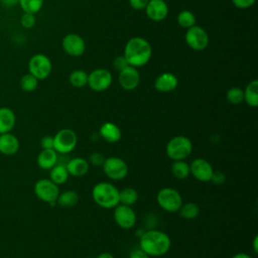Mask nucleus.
Here are the masks:
<instances>
[{"instance_id": "nucleus-23", "label": "nucleus", "mask_w": 258, "mask_h": 258, "mask_svg": "<svg viewBox=\"0 0 258 258\" xmlns=\"http://www.w3.org/2000/svg\"><path fill=\"white\" fill-rule=\"evenodd\" d=\"M244 91V101L250 107L258 106V81H251L245 88Z\"/></svg>"}, {"instance_id": "nucleus-30", "label": "nucleus", "mask_w": 258, "mask_h": 258, "mask_svg": "<svg viewBox=\"0 0 258 258\" xmlns=\"http://www.w3.org/2000/svg\"><path fill=\"white\" fill-rule=\"evenodd\" d=\"M19 85H20V88L24 92L30 93V92H33L36 90V88L38 86V80L31 74L27 73L22 76V78L20 79Z\"/></svg>"}, {"instance_id": "nucleus-43", "label": "nucleus", "mask_w": 258, "mask_h": 258, "mask_svg": "<svg viewBox=\"0 0 258 258\" xmlns=\"http://www.w3.org/2000/svg\"><path fill=\"white\" fill-rule=\"evenodd\" d=\"M232 258H252L249 254L247 253H244V252H240V253H237L235 254Z\"/></svg>"}, {"instance_id": "nucleus-27", "label": "nucleus", "mask_w": 258, "mask_h": 258, "mask_svg": "<svg viewBox=\"0 0 258 258\" xmlns=\"http://www.w3.org/2000/svg\"><path fill=\"white\" fill-rule=\"evenodd\" d=\"M138 201V192L133 187H124L119 190V204L132 206Z\"/></svg>"}, {"instance_id": "nucleus-26", "label": "nucleus", "mask_w": 258, "mask_h": 258, "mask_svg": "<svg viewBox=\"0 0 258 258\" xmlns=\"http://www.w3.org/2000/svg\"><path fill=\"white\" fill-rule=\"evenodd\" d=\"M171 173L174 177L178 179H184L189 174V164L184 160H174L170 166Z\"/></svg>"}, {"instance_id": "nucleus-1", "label": "nucleus", "mask_w": 258, "mask_h": 258, "mask_svg": "<svg viewBox=\"0 0 258 258\" xmlns=\"http://www.w3.org/2000/svg\"><path fill=\"white\" fill-rule=\"evenodd\" d=\"M171 247L169 236L159 230H148L143 232L139 239V248L148 256L159 257L165 255Z\"/></svg>"}, {"instance_id": "nucleus-29", "label": "nucleus", "mask_w": 258, "mask_h": 258, "mask_svg": "<svg viewBox=\"0 0 258 258\" xmlns=\"http://www.w3.org/2000/svg\"><path fill=\"white\" fill-rule=\"evenodd\" d=\"M70 84L76 88H83L88 83V74L83 70H75L70 74Z\"/></svg>"}, {"instance_id": "nucleus-13", "label": "nucleus", "mask_w": 258, "mask_h": 258, "mask_svg": "<svg viewBox=\"0 0 258 258\" xmlns=\"http://www.w3.org/2000/svg\"><path fill=\"white\" fill-rule=\"evenodd\" d=\"M189 171L190 174L199 181L208 182L211 181L214 169L207 159L199 157L194 159L189 164Z\"/></svg>"}, {"instance_id": "nucleus-37", "label": "nucleus", "mask_w": 258, "mask_h": 258, "mask_svg": "<svg viewBox=\"0 0 258 258\" xmlns=\"http://www.w3.org/2000/svg\"><path fill=\"white\" fill-rule=\"evenodd\" d=\"M40 147L42 149H53V136L45 135L40 139Z\"/></svg>"}, {"instance_id": "nucleus-5", "label": "nucleus", "mask_w": 258, "mask_h": 258, "mask_svg": "<svg viewBox=\"0 0 258 258\" xmlns=\"http://www.w3.org/2000/svg\"><path fill=\"white\" fill-rule=\"evenodd\" d=\"M158 206L168 213H176L183 204L180 194L173 187H163L156 196Z\"/></svg>"}, {"instance_id": "nucleus-31", "label": "nucleus", "mask_w": 258, "mask_h": 258, "mask_svg": "<svg viewBox=\"0 0 258 258\" xmlns=\"http://www.w3.org/2000/svg\"><path fill=\"white\" fill-rule=\"evenodd\" d=\"M18 4L23 12L35 14L42 8L43 0H18Z\"/></svg>"}, {"instance_id": "nucleus-3", "label": "nucleus", "mask_w": 258, "mask_h": 258, "mask_svg": "<svg viewBox=\"0 0 258 258\" xmlns=\"http://www.w3.org/2000/svg\"><path fill=\"white\" fill-rule=\"evenodd\" d=\"M93 201L103 209H114L119 205V189L110 182L101 181L92 189Z\"/></svg>"}, {"instance_id": "nucleus-12", "label": "nucleus", "mask_w": 258, "mask_h": 258, "mask_svg": "<svg viewBox=\"0 0 258 258\" xmlns=\"http://www.w3.org/2000/svg\"><path fill=\"white\" fill-rule=\"evenodd\" d=\"M114 220L116 224L125 230L131 229L136 224V214L134 210L131 208V206H126L119 204L114 208V214H113Z\"/></svg>"}, {"instance_id": "nucleus-28", "label": "nucleus", "mask_w": 258, "mask_h": 258, "mask_svg": "<svg viewBox=\"0 0 258 258\" xmlns=\"http://www.w3.org/2000/svg\"><path fill=\"white\" fill-rule=\"evenodd\" d=\"M180 217H182L183 219L186 220H192L195 218H197L200 214V208L197 204L189 202V203H185L182 204L180 209L178 210Z\"/></svg>"}, {"instance_id": "nucleus-21", "label": "nucleus", "mask_w": 258, "mask_h": 258, "mask_svg": "<svg viewBox=\"0 0 258 258\" xmlns=\"http://www.w3.org/2000/svg\"><path fill=\"white\" fill-rule=\"evenodd\" d=\"M16 123V116L12 109L0 107V134L11 132Z\"/></svg>"}, {"instance_id": "nucleus-6", "label": "nucleus", "mask_w": 258, "mask_h": 258, "mask_svg": "<svg viewBox=\"0 0 258 258\" xmlns=\"http://www.w3.org/2000/svg\"><path fill=\"white\" fill-rule=\"evenodd\" d=\"M36 198L44 203H47L51 207L56 204V199L59 195L58 185L51 181L49 178L38 179L33 186Z\"/></svg>"}, {"instance_id": "nucleus-45", "label": "nucleus", "mask_w": 258, "mask_h": 258, "mask_svg": "<svg viewBox=\"0 0 258 258\" xmlns=\"http://www.w3.org/2000/svg\"><path fill=\"white\" fill-rule=\"evenodd\" d=\"M97 258H114V256L109 252H103L98 255Z\"/></svg>"}, {"instance_id": "nucleus-2", "label": "nucleus", "mask_w": 258, "mask_h": 258, "mask_svg": "<svg viewBox=\"0 0 258 258\" xmlns=\"http://www.w3.org/2000/svg\"><path fill=\"white\" fill-rule=\"evenodd\" d=\"M123 55L126 57L130 66L139 68L145 66L150 60L152 48L145 38L136 36L127 41Z\"/></svg>"}, {"instance_id": "nucleus-4", "label": "nucleus", "mask_w": 258, "mask_h": 258, "mask_svg": "<svg viewBox=\"0 0 258 258\" xmlns=\"http://www.w3.org/2000/svg\"><path fill=\"white\" fill-rule=\"evenodd\" d=\"M167 156L171 160H184L192 151V143L189 138L177 135L171 138L165 147Z\"/></svg>"}, {"instance_id": "nucleus-15", "label": "nucleus", "mask_w": 258, "mask_h": 258, "mask_svg": "<svg viewBox=\"0 0 258 258\" xmlns=\"http://www.w3.org/2000/svg\"><path fill=\"white\" fill-rule=\"evenodd\" d=\"M118 81L122 89L125 91H133L139 86L140 75L135 67L128 66L119 72Z\"/></svg>"}, {"instance_id": "nucleus-42", "label": "nucleus", "mask_w": 258, "mask_h": 258, "mask_svg": "<svg viewBox=\"0 0 258 258\" xmlns=\"http://www.w3.org/2000/svg\"><path fill=\"white\" fill-rule=\"evenodd\" d=\"M1 4L6 7H11L18 4V0H0Z\"/></svg>"}, {"instance_id": "nucleus-20", "label": "nucleus", "mask_w": 258, "mask_h": 258, "mask_svg": "<svg viewBox=\"0 0 258 258\" xmlns=\"http://www.w3.org/2000/svg\"><path fill=\"white\" fill-rule=\"evenodd\" d=\"M68 172L70 175L80 177L88 173L90 168V163L87 159L83 157H74L68 161L66 164Z\"/></svg>"}, {"instance_id": "nucleus-36", "label": "nucleus", "mask_w": 258, "mask_h": 258, "mask_svg": "<svg viewBox=\"0 0 258 258\" xmlns=\"http://www.w3.org/2000/svg\"><path fill=\"white\" fill-rule=\"evenodd\" d=\"M113 66L114 68L120 72L122 70H124L125 68H127L128 66H130L126 59V57L124 55H118L117 57H115V59L113 60Z\"/></svg>"}, {"instance_id": "nucleus-10", "label": "nucleus", "mask_w": 258, "mask_h": 258, "mask_svg": "<svg viewBox=\"0 0 258 258\" xmlns=\"http://www.w3.org/2000/svg\"><path fill=\"white\" fill-rule=\"evenodd\" d=\"M184 39L186 44L191 49L198 50V51H201L207 48L210 41L207 31L203 27L198 25H194L187 28L184 35Z\"/></svg>"}, {"instance_id": "nucleus-8", "label": "nucleus", "mask_w": 258, "mask_h": 258, "mask_svg": "<svg viewBox=\"0 0 258 258\" xmlns=\"http://www.w3.org/2000/svg\"><path fill=\"white\" fill-rule=\"evenodd\" d=\"M102 168L106 176L112 180H121L125 178L129 171L126 161L118 156H110L105 158Z\"/></svg>"}, {"instance_id": "nucleus-41", "label": "nucleus", "mask_w": 258, "mask_h": 258, "mask_svg": "<svg viewBox=\"0 0 258 258\" xmlns=\"http://www.w3.org/2000/svg\"><path fill=\"white\" fill-rule=\"evenodd\" d=\"M150 256H148L142 249L138 248H134L131 250L130 254H129V258H149Z\"/></svg>"}, {"instance_id": "nucleus-7", "label": "nucleus", "mask_w": 258, "mask_h": 258, "mask_svg": "<svg viewBox=\"0 0 258 258\" xmlns=\"http://www.w3.org/2000/svg\"><path fill=\"white\" fill-rule=\"evenodd\" d=\"M78 143V137L74 130L63 128L56 132L53 136V149L60 154L72 152Z\"/></svg>"}, {"instance_id": "nucleus-17", "label": "nucleus", "mask_w": 258, "mask_h": 258, "mask_svg": "<svg viewBox=\"0 0 258 258\" xmlns=\"http://www.w3.org/2000/svg\"><path fill=\"white\" fill-rule=\"evenodd\" d=\"M178 85L177 77L172 73H162L159 75L154 82V88L160 93H168L176 89Z\"/></svg>"}, {"instance_id": "nucleus-44", "label": "nucleus", "mask_w": 258, "mask_h": 258, "mask_svg": "<svg viewBox=\"0 0 258 258\" xmlns=\"http://www.w3.org/2000/svg\"><path fill=\"white\" fill-rule=\"evenodd\" d=\"M252 245H253L252 247H253V250H254V252H255V253H257V252H258V236H257V235L254 237Z\"/></svg>"}, {"instance_id": "nucleus-22", "label": "nucleus", "mask_w": 258, "mask_h": 258, "mask_svg": "<svg viewBox=\"0 0 258 258\" xmlns=\"http://www.w3.org/2000/svg\"><path fill=\"white\" fill-rule=\"evenodd\" d=\"M57 152L54 149H42L36 158L37 165L41 169L49 170L57 163Z\"/></svg>"}, {"instance_id": "nucleus-34", "label": "nucleus", "mask_w": 258, "mask_h": 258, "mask_svg": "<svg viewBox=\"0 0 258 258\" xmlns=\"http://www.w3.org/2000/svg\"><path fill=\"white\" fill-rule=\"evenodd\" d=\"M35 22H36V18L34 16V14H32V13L24 12L22 14V16L20 17V24L24 28H31V27H33Z\"/></svg>"}, {"instance_id": "nucleus-16", "label": "nucleus", "mask_w": 258, "mask_h": 258, "mask_svg": "<svg viewBox=\"0 0 258 258\" xmlns=\"http://www.w3.org/2000/svg\"><path fill=\"white\" fill-rule=\"evenodd\" d=\"M146 15L153 21H161L168 14V6L164 0H149L145 7Z\"/></svg>"}, {"instance_id": "nucleus-19", "label": "nucleus", "mask_w": 258, "mask_h": 258, "mask_svg": "<svg viewBox=\"0 0 258 258\" xmlns=\"http://www.w3.org/2000/svg\"><path fill=\"white\" fill-rule=\"evenodd\" d=\"M100 136L108 143H117L122 136L121 129L113 122H105L99 129Z\"/></svg>"}, {"instance_id": "nucleus-14", "label": "nucleus", "mask_w": 258, "mask_h": 258, "mask_svg": "<svg viewBox=\"0 0 258 258\" xmlns=\"http://www.w3.org/2000/svg\"><path fill=\"white\" fill-rule=\"evenodd\" d=\"M62 49L72 56H80L85 52L86 43L82 36L76 33L67 34L61 41Z\"/></svg>"}, {"instance_id": "nucleus-32", "label": "nucleus", "mask_w": 258, "mask_h": 258, "mask_svg": "<svg viewBox=\"0 0 258 258\" xmlns=\"http://www.w3.org/2000/svg\"><path fill=\"white\" fill-rule=\"evenodd\" d=\"M177 23L183 28H189L196 25V16L189 10H182L177 15Z\"/></svg>"}, {"instance_id": "nucleus-25", "label": "nucleus", "mask_w": 258, "mask_h": 258, "mask_svg": "<svg viewBox=\"0 0 258 258\" xmlns=\"http://www.w3.org/2000/svg\"><path fill=\"white\" fill-rule=\"evenodd\" d=\"M49 179L55 184H63L69 178V172L64 164H55L52 168L49 169Z\"/></svg>"}, {"instance_id": "nucleus-39", "label": "nucleus", "mask_w": 258, "mask_h": 258, "mask_svg": "<svg viewBox=\"0 0 258 258\" xmlns=\"http://www.w3.org/2000/svg\"><path fill=\"white\" fill-rule=\"evenodd\" d=\"M130 6L135 10H143L145 9L149 0H128Z\"/></svg>"}, {"instance_id": "nucleus-38", "label": "nucleus", "mask_w": 258, "mask_h": 258, "mask_svg": "<svg viewBox=\"0 0 258 258\" xmlns=\"http://www.w3.org/2000/svg\"><path fill=\"white\" fill-rule=\"evenodd\" d=\"M256 0H232V3L235 7L239 9H247L251 7Z\"/></svg>"}, {"instance_id": "nucleus-18", "label": "nucleus", "mask_w": 258, "mask_h": 258, "mask_svg": "<svg viewBox=\"0 0 258 258\" xmlns=\"http://www.w3.org/2000/svg\"><path fill=\"white\" fill-rule=\"evenodd\" d=\"M20 143L18 138L11 132L0 134V153L3 155H14L18 152Z\"/></svg>"}, {"instance_id": "nucleus-40", "label": "nucleus", "mask_w": 258, "mask_h": 258, "mask_svg": "<svg viewBox=\"0 0 258 258\" xmlns=\"http://www.w3.org/2000/svg\"><path fill=\"white\" fill-rule=\"evenodd\" d=\"M225 179H226V176L222 171H214L211 181H213L216 184H222L225 182Z\"/></svg>"}, {"instance_id": "nucleus-33", "label": "nucleus", "mask_w": 258, "mask_h": 258, "mask_svg": "<svg viewBox=\"0 0 258 258\" xmlns=\"http://www.w3.org/2000/svg\"><path fill=\"white\" fill-rule=\"evenodd\" d=\"M227 100L233 105H238L244 101V91L239 87H233L227 92Z\"/></svg>"}, {"instance_id": "nucleus-24", "label": "nucleus", "mask_w": 258, "mask_h": 258, "mask_svg": "<svg viewBox=\"0 0 258 258\" xmlns=\"http://www.w3.org/2000/svg\"><path fill=\"white\" fill-rule=\"evenodd\" d=\"M79 203V195L77 191L73 189L64 190L63 192H59L57 199H56V204L61 207V208H73Z\"/></svg>"}, {"instance_id": "nucleus-9", "label": "nucleus", "mask_w": 258, "mask_h": 258, "mask_svg": "<svg viewBox=\"0 0 258 258\" xmlns=\"http://www.w3.org/2000/svg\"><path fill=\"white\" fill-rule=\"evenodd\" d=\"M52 71V64L49 57L42 53L32 55L28 61V72L38 81L46 79Z\"/></svg>"}, {"instance_id": "nucleus-11", "label": "nucleus", "mask_w": 258, "mask_h": 258, "mask_svg": "<svg viewBox=\"0 0 258 258\" xmlns=\"http://www.w3.org/2000/svg\"><path fill=\"white\" fill-rule=\"evenodd\" d=\"M112 80V74L108 70L97 69L88 75L87 85L95 92H103L109 89Z\"/></svg>"}, {"instance_id": "nucleus-35", "label": "nucleus", "mask_w": 258, "mask_h": 258, "mask_svg": "<svg viewBox=\"0 0 258 258\" xmlns=\"http://www.w3.org/2000/svg\"><path fill=\"white\" fill-rule=\"evenodd\" d=\"M88 161L94 166H102L105 161V156L101 152H93L90 154Z\"/></svg>"}]
</instances>
